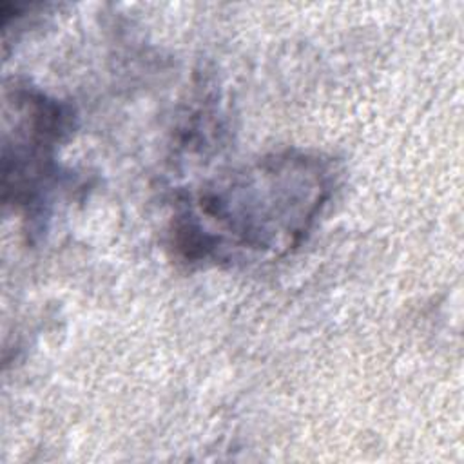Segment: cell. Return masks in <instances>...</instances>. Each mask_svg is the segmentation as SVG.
I'll use <instances>...</instances> for the list:
<instances>
[{
	"mask_svg": "<svg viewBox=\"0 0 464 464\" xmlns=\"http://www.w3.org/2000/svg\"><path fill=\"white\" fill-rule=\"evenodd\" d=\"M332 188L334 169L321 156H265L179 199L172 245L188 263L281 257L304 239Z\"/></svg>",
	"mask_w": 464,
	"mask_h": 464,
	"instance_id": "obj_1",
	"label": "cell"
}]
</instances>
